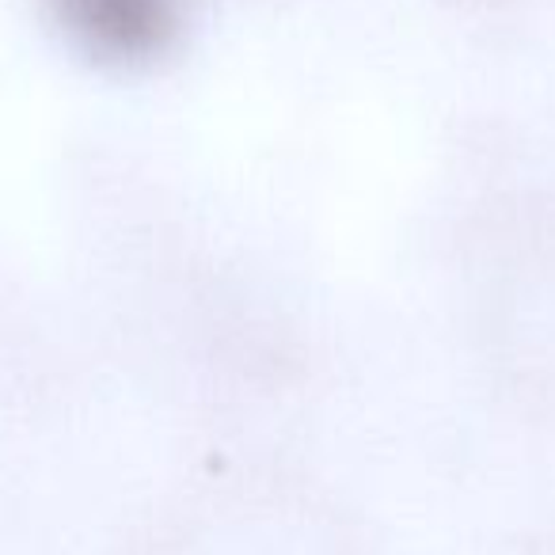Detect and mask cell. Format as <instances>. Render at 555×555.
Segmentation results:
<instances>
[{
  "mask_svg": "<svg viewBox=\"0 0 555 555\" xmlns=\"http://www.w3.org/2000/svg\"><path fill=\"white\" fill-rule=\"evenodd\" d=\"M50 9L80 47L111 62L160 54L176 31L171 0H50Z\"/></svg>",
  "mask_w": 555,
  "mask_h": 555,
  "instance_id": "cell-1",
  "label": "cell"
}]
</instances>
